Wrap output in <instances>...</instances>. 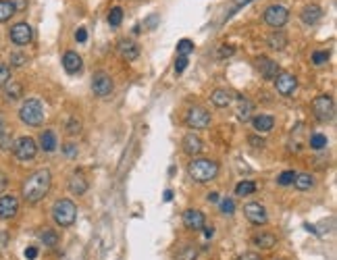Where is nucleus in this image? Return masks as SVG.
<instances>
[{
    "label": "nucleus",
    "mask_w": 337,
    "mask_h": 260,
    "mask_svg": "<svg viewBox=\"0 0 337 260\" xmlns=\"http://www.w3.org/2000/svg\"><path fill=\"white\" fill-rule=\"evenodd\" d=\"M52 187V173L48 169H38L34 171L21 185V196L27 204H38L48 196Z\"/></svg>",
    "instance_id": "f257e3e1"
},
{
    "label": "nucleus",
    "mask_w": 337,
    "mask_h": 260,
    "mask_svg": "<svg viewBox=\"0 0 337 260\" xmlns=\"http://www.w3.org/2000/svg\"><path fill=\"white\" fill-rule=\"evenodd\" d=\"M188 173L196 183H208L219 175V162L210 158H192Z\"/></svg>",
    "instance_id": "f03ea898"
},
{
    "label": "nucleus",
    "mask_w": 337,
    "mask_h": 260,
    "mask_svg": "<svg viewBox=\"0 0 337 260\" xmlns=\"http://www.w3.org/2000/svg\"><path fill=\"white\" fill-rule=\"evenodd\" d=\"M44 117H46L44 106H42V102L36 100V98L25 100L19 108V119L30 127H40L42 123H44Z\"/></svg>",
    "instance_id": "7ed1b4c3"
},
{
    "label": "nucleus",
    "mask_w": 337,
    "mask_h": 260,
    "mask_svg": "<svg viewBox=\"0 0 337 260\" xmlns=\"http://www.w3.org/2000/svg\"><path fill=\"white\" fill-rule=\"evenodd\" d=\"M52 218L59 227H71L77 218V206L71 200H56L52 206Z\"/></svg>",
    "instance_id": "20e7f679"
},
{
    "label": "nucleus",
    "mask_w": 337,
    "mask_h": 260,
    "mask_svg": "<svg viewBox=\"0 0 337 260\" xmlns=\"http://www.w3.org/2000/svg\"><path fill=\"white\" fill-rule=\"evenodd\" d=\"M312 113H314L316 121H320V123H327L333 119L335 104H333V98L329 94H320L312 100Z\"/></svg>",
    "instance_id": "39448f33"
},
{
    "label": "nucleus",
    "mask_w": 337,
    "mask_h": 260,
    "mask_svg": "<svg viewBox=\"0 0 337 260\" xmlns=\"http://www.w3.org/2000/svg\"><path fill=\"white\" fill-rule=\"evenodd\" d=\"M289 19V11L283 7V5H269L264 9V23L275 27V30H279V27H283Z\"/></svg>",
    "instance_id": "423d86ee"
},
{
    "label": "nucleus",
    "mask_w": 337,
    "mask_h": 260,
    "mask_svg": "<svg viewBox=\"0 0 337 260\" xmlns=\"http://www.w3.org/2000/svg\"><path fill=\"white\" fill-rule=\"evenodd\" d=\"M13 154H15L19 160H32L38 154V144L30 135H23L17 142H13Z\"/></svg>",
    "instance_id": "0eeeda50"
},
{
    "label": "nucleus",
    "mask_w": 337,
    "mask_h": 260,
    "mask_svg": "<svg viewBox=\"0 0 337 260\" xmlns=\"http://www.w3.org/2000/svg\"><path fill=\"white\" fill-rule=\"evenodd\" d=\"M112 90H115V84H112L110 75L104 73V71H98L92 79V92L98 96V98H108V96L112 94Z\"/></svg>",
    "instance_id": "6e6552de"
},
{
    "label": "nucleus",
    "mask_w": 337,
    "mask_h": 260,
    "mask_svg": "<svg viewBox=\"0 0 337 260\" xmlns=\"http://www.w3.org/2000/svg\"><path fill=\"white\" fill-rule=\"evenodd\" d=\"M186 123L192 129H206L210 125V113H206L202 106H192L186 115Z\"/></svg>",
    "instance_id": "1a4fd4ad"
},
{
    "label": "nucleus",
    "mask_w": 337,
    "mask_h": 260,
    "mask_svg": "<svg viewBox=\"0 0 337 260\" xmlns=\"http://www.w3.org/2000/svg\"><path fill=\"white\" fill-rule=\"evenodd\" d=\"M32 38H34L32 25H27V23H15V25L11 27V42H13V44L25 46V44L32 42Z\"/></svg>",
    "instance_id": "9d476101"
},
{
    "label": "nucleus",
    "mask_w": 337,
    "mask_h": 260,
    "mask_svg": "<svg viewBox=\"0 0 337 260\" xmlns=\"http://www.w3.org/2000/svg\"><path fill=\"white\" fill-rule=\"evenodd\" d=\"M244 214L252 225H266L269 221V214H266V208L258 202H250L244 206Z\"/></svg>",
    "instance_id": "9b49d317"
},
{
    "label": "nucleus",
    "mask_w": 337,
    "mask_h": 260,
    "mask_svg": "<svg viewBox=\"0 0 337 260\" xmlns=\"http://www.w3.org/2000/svg\"><path fill=\"white\" fill-rule=\"evenodd\" d=\"M275 88H277V92L281 96H291L298 88V79H296V75H291V73H279L275 77Z\"/></svg>",
    "instance_id": "f8f14e48"
},
{
    "label": "nucleus",
    "mask_w": 337,
    "mask_h": 260,
    "mask_svg": "<svg viewBox=\"0 0 337 260\" xmlns=\"http://www.w3.org/2000/svg\"><path fill=\"white\" fill-rule=\"evenodd\" d=\"M256 67H258L260 75H262L266 81H275V77L281 73V71H279V65H277L275 61H271V59H266V57H258V59H256Z\"/></svg>",
    "instance_id": "ddd939ff"
},
{
    "label": "nucleus",
    "mask_w": 337,
    "mask_h": 260,
    "mask_svg": "<svg viewBox=\"0 0 337 260\" xmlns=\"http://www.w3.org/2000/svg\"><path fill=\"white\" fill-rule=\"evenodd\" d=\"M19 212V200L15 196H0V218H13Z\"/></svg>",
    "instance_id": "4468645a"
},
{
    "label": "nucleus",
    "mask_w": 337,
    "mask_h": 260,
    "mask_svg": "<svg viewBox=\"0 0 337 260\" xmlns=\"http://www.w3.org/2000/svg\"><path fill=\"white\" fill-rule=\"evenodd\" d=\"M117 52L123 61H135L139 57V48H137L135 42H131V40H119Z\"/></svg>",
    "instance_id": "2eb2a0df"
},
{
    "label": "nucleus",
    "mask_w": 337,
    "mask_h": 260,
    "mask_svg": "<svg viewBox=\"0 0 337 260\" xmlns=\"http://www.w3.org/2000/svg\"><path fill=\"white\" fill-rule=\"evenodd\" d=\"M204 214L200 210H196V208H190L184 212V225L186 229H192V231H200L204 227Z\"/></svg>",
    "instance_id": "dca6fc26"
},
{
    "label": "nucleus",
    "mask_w": 337,
    "mask_h": 260,
    "mask_svg": "<svg viewBox=\"0 0 337 260\" xmlns=\"http://www.w3.org/2000/svg\"><path fill=\"white\" fill-rule=\"evenodd\" d=\"M63 67H65V71H67V73L75 75V73L81 71L83 61H81V57H79L75 50H69V52H65V57H63Z\"/></svg>",
    "instance_id": "f3484780"
},
{
    "label": "nucleus",
    "mask_w": 337,
    "mask_h": 260,
    "mask_svg": "<svg viewBox=\"0 0 337 260\" xmlns=\"http://www.w3.org/2000/svg\"><path fill=\"white\" fill-rule=\"evenodd\" d=\"M181 146H184V152L190 154V156L200 154V152H202V148H204L202 140H200L196 133H188L186 138H184V142H181Z\"/></svg>",
    "instance_id": "a211bd4d"
},
{
    "label": "nucleus",
    "mask_w": 337,
    "mask_h": 260,
    "mask_svg": "<svg viewBox=\"0 0 337 260\" xmlns=\"http://www.w3.org/2000/svg\"><path fill=\"white\" fill-rule=\"evenodd\" d=\"M67 187H69V191H71L73 196H81V194H86V191H88V181H86V177H83V175L75 173V175L69 177Z\"/></svg>",
    "instance_id": "6ab92c4d"
},
{
    "label": "nucleus",
    "mask_w": 337,
    "mask_h": 260,
    "mask_svg": "<svg viewBox=\"0 0 337 260\" xmlns=\"http://www.w3.org/2000/svg\"><path fill=\"white\" fill-rule=\"evenodd\" d=\"M320 17H322V9H320L318 5H308V7H304L302 13H300V19H302L306 25H314L316 21H320Z\"/></svg>",
    "instance_id": "aec40b11"
},
{
    "label": "nucleus",
    "mask_w": 337,
    "mask_h": 260,
    "mask_svg": "<svg viewBox=\"0 0 337 260\" xmlns=\"http://www.w3.org/2000/svg\"><path fill=\"white\" fill-rule=\"evenodd\" d=\"M252 111H254V104H252L246 96H240L237 98V108H235V113H237V119L240 121H250L252 119Z\"/></svg>",
    "instance_id": "412c9836"
},
{
    "label": "nucleus",
    "mask_w": 337,
    "mask_h": 260,
    "mask_svg": "<svg viewBox=\"0 0 337 260\" xmlns=\"http://www.w3.org/2000/svg\"><path fill=\"white\" fill-rule=\"evenodd\" d=\"M210 100H213V104H215V106H219V108H227V106L231 104V100H233V96H231V92H229V90L217 88L213 94H210Z\"/></svg>",
    "instance_id": "4be33fe9"
},
{
    "label": "nucleus",
    "mask_w": 337,
    "mask_h": 260,
    "mask_svg": "<svg viewBox=\"0 0 337 260\" xmlns=\"http://www.w3.org/2000/svg\"><path fill=\"white\" fill-rule=\"evenodd\" d=\"M252 125L258 133H269L273 127H275V119L271 115H256L252 119Z\"/></svg>",
    "instance_id": "5701e85b"
},
{
    "label": "nucleus",
    "mask_w": 337,
    "mask_h": 260,
    "mask_svg": "<svg viewBox=\"0 0 337 260\" xmlns=\"http://www.w3.org/2000/svg\"><path fill=\"white\" fill-rule=\"evenodd\" d=\"M56 146H59V142H56V133L46 129L40 133V148L44 150V152H54Z\"/></svg>",
    "instance_id": "b1692460"
},
{
    "label": "nucleus",
    "mask_w": 337,
    "mask_h": 260,
    "mask_svg": "<svg viewBox=\"0 0 337 260\" xmlns=\"http://www.w3.org/2000/svg\"><path fill=\"white\" fill-rule=\"evenodd\" d=\"M252 243H254L256 248H260V250H271V248L277 245V237L273 233H258V235L252 237Z\"/></svg>",
    "instance_id": "393cba45"
},
{
    "label": "nucleus",
    "mask_w": 337,
    "mask_h": 260,
    "mask_svg": "<svg viewBox=\"0 0 337 260\" xmlns=\"http://www.w3.org/2000/svg\"><path fill=\"white\" fill-rule=\"evenodd\" d=\"M266 42H269V46H271L273 50H283V48L287 46V36L281 32V30H275L269 38H266Z\"/></svg>",
    "instance_id": "a878e982"
},
{
    "label": "nucleus",
    "mask_w": 337,
    "mask_h": 260,
    "mask_svg": "<svg viewBox=\"0 0 337 260\" xmlns=\"http://www.w3.org/2000/svg\"><path fill=\"white\" fill-rule=\"evenodd\" d=\"M293 185H296L300 191H306L314 185V177L310 173H296V179H293Z\"/></svg>",
    "instance_id": "bb28decb"
},
{
    "label": "nucleus",
    "mask_w": 337,
    "mask_h": 260,
    "mask_svg": "<svg viewBox=\"0 0 337 260\" xmlns=\"http://www.w3.org/2000/svg\"><path fill=\"white\" fill-rule=\"evenodd\" d=\"M5 96H7V100H19L21 96H23V88L21 84H17V81H9V84L5 86Z\"/></svg>",
    "instance_id": "cd10ccee"
},
{
    "label": "nucleus",
    "mask_w": 337,
    "mask_h": 260,
    "mask_svg": "<svg viewBox=\"0 0 337 260\" xmlns=\"http://www.w3.org/2000/svg\"><path fill=\"white\" fill-rule=\"evenodd\" d=\"M42 243L48 245V248H54V245H59V233H56L54 229H44L42 231V235H40Z\"/></svg>",
    "instance_id": "c85d7f7f"
},
{
    "label": "nucleus",
    "mask_w": 337,
    "mask_h": 260,
    "mask_svg": "<svg viewBox=\"0 0 337 260\" xmlns=\"http://www.w3.org/2000/svg\"><path fill=\"white\" fill-rule=\"evenodd\" d=\"M196 256H198V250H196V245H192V243H186L184 248L177 252V260H196Z\"/></svg>",
    "instance_id": "c756f323"
},
{
    "label": "nucleus",
    "mask_w": 337,
    "mask_h": 260,
    "mask_svg": "<svg viewBox=\"0 0 337 260\" xmlns=\"http://www.w3.org/2000/svg\"><path fill=\"white\" fill-rule=\"evenodd\" d=\"M256 191V183L254 181H240L235 185V194L237 196H250Z\"/></svg>",
    "instance_id": "7c9ffc66"
},
{
    "label": "nucleus",
    "mask_w": 337,
    "mask_h": 260,
    "mask_svg": "<svg viewBox=\"0 0 337 260\" xmlns=\"http://www.w3.org/2000/svg\"><path fill=\"white\" fill-rule=\"evenodd\" d=\"M13 15H15V9H13V5L9 3V0H0V23L9 21Z\"/></svg>",
    "instance_id": "2f4dec72"
},
{
    "label": "nucleus",
    "mask_w": 337,
    "mask_h": 260,
    "mask_svg": "<svg viewBox=\"0 0 337 260\" xmlns=\"http://www.w3.org/2000/svg\"><path fill=\"white\" fill-rule=\"evenodd\" d=\"M327 144H329L327 135H322V133H312L310 135V148L312 150H325Z\"/></svg>",
    "instance_id": "473e14b6"
},
{
    "label": "nucleus",
    "mask_w": 337,
    "mask_h": 260,
    "mask_svg": "<svg viewBox=\"0 0 337 260\" xmlns=\"http://www.w3.org/2000/svg\"><path fill=\"white\" fill-rule=\"evenodd\" d=\"M121 21H123V9H121V7L110 9V13H108V23H110L112 27H119Z\"/></svg>",
    "instance_id": "72a5a7b5"
},
{
    "label": "nucleus",
    "mask_w": 337,
    "mask_h": 260,
    "mask_svg": "<svg viewBox=\"0 0 337 260\" xmlns=\"http://www.w3.org/2000/svg\"><path fill=\"white\" fill-rule=\"evenodd\" d=\"M190 52H194V42H192V40H179V42H177V54H179V57H188Z\"/></svg>",
    "instance_id": "f704fd0d"
},
{
    "label": "nucleus",
    "mask_w": 337,
    "mask_h": 260,
    "mask_svg": "<svg viewBox=\"0 0 337 260\" xmlns=\"http://www.w3.org/2000/svg\"><path fill=\"white\" fill-rule=\"evenodd\" d=\"M293 179H296V171H283L277 177V183L279 185H291Z\"/></svg>",
    "instance_id": "c9c22d12"
},
{
    "label": "nucleus",
    "mask_w": 337,
    "mask_h": 260,
    "mask_svg": "<svg viewBox=\"0 0 337 260\" xmlns=\"http://www.w3.org/2000/svg\"><path fill=\"white\" fill-rule=\"evenodd\" d=\"M11 81V67L7 63H0V88H5Z\"/></svg>",
    "instance_id": "e433bc0d"
},
{
    "label": "nucleus",
    "mask_w": 337,
    "mask_h": 260,
    "mask_svg": "<svg viewBox=\"0 0 337 260\" xmlns=\"http://www.w3.org/2000/svg\"><path fill=\"white\" fill-rule=\"evenodd\" d=\"M81 131V121L77 119V117H71L67 121V133H71V135H75V133H79Z\"/></svg>",
    "instance_id": "4c0bfd02"
},
{
    "label": "nucleus",
    "mask_w": 337,
    "mask_h": 260,
    "mask_svg": "<svg viewBox=\"0 0 337 260\" xmlns=\"http://www.w3.org/2000/svg\"><path fill=\"white\" fill-rule=\"evenodd\" d=\"M329 61V52L327 50H316L314 54H312V63L314 65H325Z\"/></svg>",
    "instance_id": "58836bf2"
},
{
    "label": "nucleus",
    "mask_w": 337,
    "mask_h": 260,
    "mask_svg": "<svg viewBox=\"0 0 337 260\" xmlns=\"http://www.w3.org/2000/svg\"><path fill=\"white\" fill-rule=\"evenodd\" d=\"M25 63H27V57H25L23 52H13L11 54V65L13 67H23Z\"/></svg>",
    "instance_id": "ea45409f"
},
{
    "label": "nucleus",
    "mask_w": 337,
    "mask_h": 260,
    "mask_svg": "<svg viewBox=\"0 0 337 260\" xmlns=\"http://www.w3.org/2000/svg\"><path fill=\"white\" fill-rule=\"evenodd\" d=\"M0 148H3V150H9V148H13L11 135L5 131V127H0Z\"/></svg>",
    "instance_id": "a19ab883"
},
{
    "label": "nucleus",
    "mask_w": 337,
    "mask_h": 260,
    "mask_svg": "<svg viewBox=\"0 0 337 260\" xmlns=\"http://www.w3.org/2000/svg\"><path fill=\"white\" fill-rule=\"evenodd\" d=\"M221 212L223 214H233L235 212V202L233 200H221Z\"/></svg>",
    "instance_id": "79ce46f5"
},
{
    "label": "nucleus",
    "mask_w": 337,
    "mask_h": 260,
    "mask_svg": "<svg viewBox=\"0 0 337 260\" xmlns=\"http://www.w3.org/2000/svg\"><path fill=\"white\" fill-rule=\"evenodd\" d=\"M233 52H235V48H233V46H229V44H223V46H219L217 57H219V59H227V57H231Z\"/></svg>",
    "instance_id": "37998d69"
},
{
    "label": "nucleus",
    "mask_w": 337,
    "mask_h": 260,
    "mask_svg": "<svg viewBox=\"0 0 337 260\" xmlns=\"http://www.w3.org/2000/svg\"><path fill=\"white\" fill-rule=\"evenodd\" d=\"M188 67V57H177L175 61V73H184Z\"/></svg>",
    "instance_id": "c03bdc74"
},
{
    "label": "nucleus",
    "mask_w": 337,
    "mask_h": 260,
    "mask_svg": "<svg viewBox=\"0 0 337 260\" xmlns=\"http://www.w3.org/2000/svg\"><path fill=\"white\" fill-rule=\"evenodd\" d=\"M9 3L13 5V9H15V13H21L27 9V0H9Z\"/></svg>",
    "instance_id": "a18cd8bd"
},
{
    "label": "nucleus",
    "mask_w": 337,
    "mask_h": 260,
    "mask_svg": "<svg viewBox=\"0 0 337 260\" xmlns=\"http://www.w3.org/2000/svg\"><path fill=\"white\" fill-rule=\"evenodd\" d=\"M63 150H65V154H67V156H77V146H75L73 142L65 144V148H63Z\"/></svg>",
    "instance_id": "49530a36"
},
{
    "label": "nucleus",
    "mask_w": 337,
    "mask_h": 260,
    "mask_svg": "<svg viewBox=\"0 0 337 260\" xmlns=\"http://www.w3.org/2000/svg\"><path fill=\"white\" fill-rule=\"evenodd\" d=\"M75 40H77V42H86V40H88V32H86V27H79V30L75 32Z\"/></svg>",
    "instance_id": "de8ad7c7"
},
{
    "label": "nucleus",
    "mask_w": 337,
    "mask_h": 260,
    "mask_svg": "<svg viewBox=\"0 0 337 260\" xmlns=\"http://www.w3.org/2000/svg\"><path fill=\"white\" fill-rule=\"evenodd\" d=\"M248 142L254 146V148H262V146H264V140H262V138H256V135H250Z\"/></svg>",
    "instance_id": "09e8293b"
},
{
    "label": "nucleus",
    "mask_w": 337,
    "mask_h": 260,
    "mask_svg": "<svg viewBox=\"0 0 337 260\" xmlns=\"http://www.w3.org/2000/svg\"><path fill=\"white\" fill-rule=\"evenodd\" d=\"M25 258L36 260V258H38V248H27V250H25Z\"/></svg>",
    "instance_id": "8fccbe9b"
},
{
    "label": "nucleus",
    "mask_w": 337,
    "mask_h": 260,
    "mask_svg": "<svg viewBox=\"0 0 337 260\" xmlns=\"http://www.w3.org/2000/svg\"><path fill=\"white\" fill-rule=\"evenodd\" d=\"M9 185V179H7V175L3 173V171H0V194H3V191H5V187Z\"/></svg>",
    "instance_id": "3c124183"
},
{
    "label": "nucleus",
    "mask_w": 337,
    "mask_h": 260,
    "mask_svg": "<svg viewBox=\"0 0 337 260\" xmlns=\"http://www.w3.org/2000/svg\"><path fill=\"white\" fill-rule=\"evenodd\" d=\"M237 260H260V256L254 254V252H248V254H244L242 258H237Z\"/></svg>",
    "instance_id": "603ef678"
},
{
    "label": "nucleus",
    "mask_w": 337,
    "mask_h": 260,
    "mask_svg": "<svg viewBox=\"0 0 337 260\" xmlns=\"http://www.w3.org/2000/svg\"><path fill=\"white\" fill-rule=\"evenodd\" d=\"M206 200L208 202H219V194H217V191H210V194L206 196Z\"/></svg>",
    "instance_id": "864d4df0"
},
{
    "label": "nucleus",
    "mask_w": 337,
    "mask_h": 260,
    "mask_svg": "<svg viewBox=\"0 0 337 260\" xmlns=\"http://www.w3.org/2000/svg\"><path fill=\"white\" fill-rule=\"evenodd\" d=\"M202 229H204V235H206V237H213V235H215V229H213V227H202Z\"/></svg>",
    "instance_id": "5fc2aeb1"
},
{
    "label": "nucleus",
    "mask_w": 337,
    "mask_h": 260,
    "mask_svg": "<svg viewBox=\"0 0 337 260\" xmlns=\"http://www.w3.org/2000/svg\"><path fill=\"white\" fill-rule=\"evenodd\" d=\"M171 198H173V191L166 189V191H164V202H171Z\"/></svg>",
    "instance_id": "6e6d98bb"
},
{
    "label": "nucleus",
    "mask_w": 337,
    "mask_h": 260,
    "mask_svg": "<svg viewBox=\"0 0 337 260\" xmlns=\"http://www.w3.org/2000/svg\"><path fill=\"white\" fill-rule=\"evenodd\" d=\"M7 243V233H0V245Z\"/></svg>",
    "instance_id": "4d7b16f0"
}]
</instances>
